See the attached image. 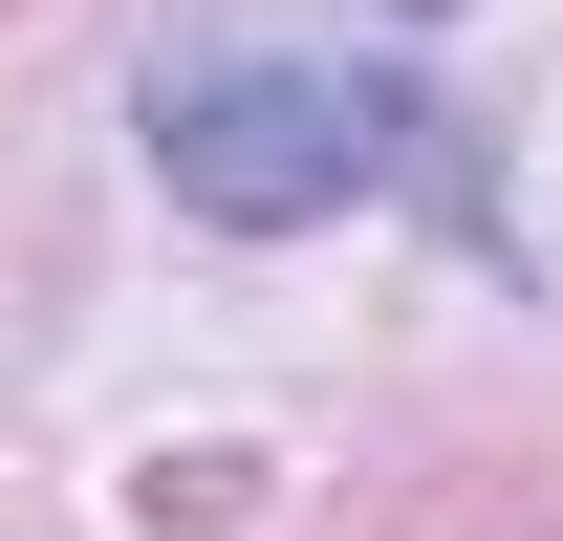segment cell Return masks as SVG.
I'll return each mask as SVG.
<instances>
[{
    "label": "cell",
    "mask_w": 563,
    "mask_h": 541,
    "mask_svg": "<svg viewBox=\"0 0 563 541\" xmlns=\"http://www.w3.org/2000/svg\"><path fill=\"white\" fill-rule=\"evenodd\" d=\"M152 174H174L217 239H303V217H347V196H412L433 109L390 66H325V44H239V66L152 87Z\"/></svg>",
    "instance_id": "6da1fadb"
}]
</instances>
